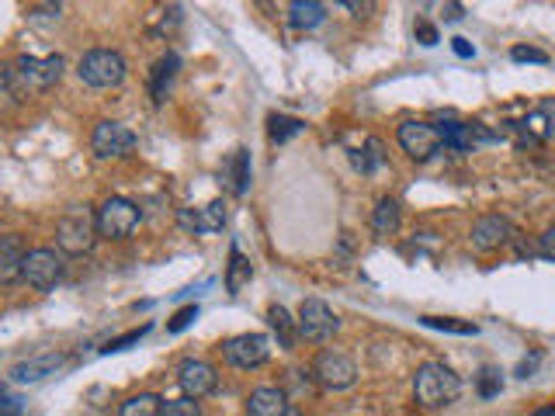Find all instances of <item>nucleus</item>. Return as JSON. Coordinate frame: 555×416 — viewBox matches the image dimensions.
<instances>
[{"label": "nucleus", "mask_w": 555, "mask_h": 416, "mask_svg": "<svg viewBox=\"0 0 555 416\" xmlns=\"http://www.w3.org/2000/svg\"><path fill=\"white\" fill-rule=\"evenodd\" d=\"M285 410H289L285 393L282 389H271V385L254 389L250 399H246V416H285Z\"/></svg>", "instance_id": "nucleus-18"}, {"label": "nucleus", "mask_w": 555, "mask_h": 416, "mask_svg": "<svg viewBox=\"0 0 555 416\" xmlns=\"http://www.w3.org/2000/svg\"><path fill=\"white\" fill-rule=\"evenodd\" d=\"M413 35H417V42L421 45H438L441 42V35H438V28L430 22H417V28H413Z\"/></svg>", "instance_id": "nucleus-35"}, {"label": "nucleus", "mask_w": 555, "mask_h": 416, "mask_svg": "<svg viewBox=\"0 0 555 416\" xmlns=\"http://www.w3.org/2000/svg\"><path fill=\"white\" fill-rule=\"evenodd\" d=\"M423 327L441 329V333H458V337H476L479 327L472 319H455V316H421Z\"/></svg>", "instance_id": "nucleus-27"}, {"label": "nucleus", "mask_w": 555, "mask_h": 416, "mask_svg": "<svg viewBox=\"0 0 555 416\" xmlns=\"http://www.w3.org/2000/svg\"><path fill=\"white\" fill-rule=\"evenodd\" d=\"M538 365H541V354H532V357H521V365H517V378H534L538 372Z\"/></svg>", "instance_id": "nucleus-37"}, {"label": "nucleus", "mask_w": 555, "mask_h": 416, "mask_svg": "<svg viewBox=\"0 0 555 416\" xmlns=\"http://www.w3.org/2000/svg\"><path fill=\"white\" fill-rule=\"evenodd\" d=\"M139 219H143V212H139L135 201H129V198H108L97 208V236H105V240H125V236L135 233Z\"/></svg>", "instance_id": "nucleus-4"}, {"label": "nucleus", "mask_w": 555, "mask_h": 416, "mask_svg": "<svg viewBox=\"0 0 555 416\" xmlns=\"http://www.w3.org/2000/svg\"><path fill=\"white\" fill-rule=\"evenodd\" d=\"M178 385L180 393L188 399H205L208 393H216L219 385V374L208 361H199V357H188L184 365L178 368Z\"/></svg>", "instance_id": "nucleus-14"}, {"label": "nucleus", "mask_w": 555, "mask_h": 416, "mask_svg": "<svg viewBox=\"0 0 555 416\" xmlns=\"http://www.w3.org/2000/svg\"><path fill=\"white\" fill-rule=\"evenodd\" d=\"M312 374L323 389H333V393H344L357 382V365L340 351H323L312 365Z\"/></svg>", "instance_id": "nucleus-8"}, {"label": "nucleus", "mask_w": 555, "mask_h": 416, "mask_svg": "<svg viewBox=\"0 0 555 416\" xmlns=\"http://www.w3.org/2000/svg\"><path fill=\"white\" fill-rule=\"evenodd\" d=\"M22 278L28 285L35 288V291H49V288H56V282L63 278V261H60V254L56 250H28V257L22 263Z\"/></svg>", "instance_id": "nucleus-11"}, {"label": "nucleus", "mask_w": 555, "mask_h": 416, "mask_svg": "<svg viewBox=\"0 0 555 416\" xmlns=\"http://www.w3.org/2000/svg\"><path fill=\"white\" fill-rule=\"evenodd\" d=\"M250 261H246L244 254H240V246H233L229 250V267H226V288L236 295V291H244V285L250 282Z\"/></svg>", "instance_id": "nucleus-24"}, {"label": "nucleus", "mask_w": 555, "mask_h": 416, "mask_svg": "<svg viewBox=\"0 0 555 416\" xmlns=\"http://www.w3.org/2000/svg\"><path fill=\"white\" fill-rule=\"evenodd\" d=\"M195 319H199V306H184V309H178V312H174V319L167 323V329H171V333H180V329L191 327Z\"/></svg>", "instance_id": "nucleus-34"}, {"label": "nucleus", "mask_w": 555, "mask_h": 416, "mask_svg": "<svg viewBox=\"0 0 555 416\" xmlns=\"http://www.w3.org/2000/svg\"><path fill=\"white\" fill-rule=\"evenodd\" d=\"M532 416H555V406H541V410H534Z\"/></svg>", "instance_id": "nucleus-40"}, {"label": "nucleus", "mask_w": 555, "mask_h": 416, "mask_svg": "<svg viewBox=\"0 0 555 416\" xmlns=\"http://www.w3.org/2000/svg\"><path fill=\"white\" fill-rule=\"evenodd\" d=\"M507 129L517 132L521 146H534V143H552L555 139V101L545 97L538 101L521 122H507Z\"/></svg>", "instance_id": "nucleus-6"}, {"label": "nucleus", "mask_w": 555, "mask_h": 416, "mask_svg": "<svg viewBox=\"0 0 555 416\" xmlns=\"http://www.w3.org/2000/svg\"><path fill=\"white\" fill-rule=\"evenodd\" d=\"M150 323L146 327H139V329H129V333H122V337H115V340H108V347H105V354H115V351H129L133 344H139L146 333H150Z\"/></svg>", "instance_id": "nucleus-32"}, {"label": "nucleus", "mask_w": 555, "mask_h": 416, "mask_svg": "<svg viewBox=\"0 0 555 416\" xmlns=\"http://www.w3.org/2000/svg\"><path fill=\"white\" fill-rule=\"evenodd\" d=\"M267 323H271V329L282 337V347H285V351H291V347H295V327H299V323H295V319L289 316V309H285V306H271V309H267Z\"/></svg>", "instance_id": "nucleus-25"}, {"label": "nucleus", "mask_w": 555, "mask_h": 416, "mask_svg": "<svg viewBox=\"0 0 555 416\" xmlns=\"http://www.w3.org/2000/svg\"><path fill=\"white\" fill-rule=\"evenodd\" d=\"M285 416H302V410H295V406H289V410H285Z\"/></svg>", "instance_id": "nucleus-42"}, {"label": "nucleus", "mask_w": 555, "mask_h": 416, "mask_svg": "<svg viewBox=\"0 0 555 416\" xmlns=\"http://www.w3.org/2000/svg\"><path fill=\"white\" fill-rule=\"evenodd\" d=\"M0 416H18V402H11V406H7V410H4Z\"/></svg>", "instance_id": "nucleus-41"}, {"label": "nucleus", "mask_w": 555, "mask_h": 416, "mask_svg": "<svg viewBox=\"0 0 555 416\" xmlns=\"http://www.w3.org/2000/svg\"><path fill=\"white\" fill-rule=\"evenodd\" d=\"M513 240H517V229H513V222L507 216H483L472 226V246L483 250V254L500 250V246H507Z\"/></svg>", "instance_id": "nucleus-15"}, {"label": "nucleus", "mask_w": 555, "mask_h": 416, "mask_svg": "<svg viewBox=\"0 0 555 416\" xmlns=\"http://www.w3.org/2000/svg\"><path fill=\"white\" fill-rule=\"evenodd\" d=\"M323 18H327V7L316 4V0H295L289 7V22H291V28H299V32H310L316 24H323Z\"/></svg>", "instance_id": "nucleus-22"}, {"label": "nucleus", "mask_w": 555, "mask_h": 416, "mask_svg": "<svg viewBox=\"0 0 555 416\" xmlns=\"http://www.w3.org/2000/svg\"><path fill=\"white\" fill-rule=\"evenodd\" d=\"M267 125H271L267 132H271L274 143H289L291 135H299V132L306 129V122L302 118H291V115H271Z\"/></svg>", "instance_id": "nucleus-29"}, {"label": "nucleus", "mask_w": 555, "mask_h": 416, "mask_svg": "<svg viewBox=\"0 0 555 416\" xmlns=\"http://www.w3.org/2000/svg\"><path fill=\"white\" fill-rule=\"evenodd\" d=\"M511 60H513V63H538V66H545V63H549V52H545V49H534V45H513Z\"/></svg>", "instance_id": "nucleus-33"}, {"label": "nucleus", "mask_w": 555, "mask_h": 416, "mask_svg": "<svg viewBox=\"0 0 555 416\" xmlns=\"http://www.w3.org/2000/svg\"><path fill=\"white\" fill-rule=\"evenodd\" d=\"M538 254H541V257H549V261H555V226L552 229H545V233L538 236Z\"/></svg>", "instance_id": "nucleus-36"}, {"label": "nucleus", "mask_w": 555, "mask_h": 416, "mask_svg": "<svg viewBox=\"0 0 555 416\" xmlns=\"http://www.w3.org/2000/svg\"><path fill=\"white\" fill-rule=\"evenodd\" d=\"M222 174H226L229 191H233L236 198H244L246 191H250V153H246V150H236V153L226 160Z\"/></svg>", "instance_id": "nucleus-21"}, {"label": "nucleus", "mask_w": 555, "mask_h": 416, "mask_svg": "<svg viewBox=\"0 0 555 416\" xmlns=\"http://www.w3.org/2000/svg\"><path fill=\"white\" fill-rule=\"evenodd\" d=\"M180 69V60L178 52H167V56H160L153 66V77H150V94H153V101L160 105L163 97H167V90L174 84V77H178Z\"/></svg>", "instance_id": "nucleus-20"}, {"label": "nucleus", "mask_w": 555, "mask_h": 416, "mask_svg": "<svg viewBox=\"0 0 555 416\" xmlns=\"http://www.w3.org/2000/svg\"><path fill=\"white\" fill-rule=\"evenodd\" d=\"M396 139H400V146L413 156L417 163L430 160V156L441 150V132H438V125H430V122H413V118H410V122H402L400 125Z\"/></svg>", "instance_id": "nucleus-12"}, {"label": "nucleus", "mask_w": 555, "mask_h": 416, "mask_svg": "<svg viewBox=\"0 0 555 416\" xmlns=\"http://www.w3.org/2000/svg\"><path fill=\"white\" fill-rule=\"evenodd\" d=\"M413 395L427 410L448 406V402H455L462 395V378L451 372L448 365H441V361H427L413 374Z\"/></svg>", "instance_id": "nucleus-1"}, {"label": "nucleus", "mask_w": 555, "mask_h": 416, "mask_svg": "<svg viewBox=\"0 0 555 416\" xmlns=\"http://www.w3.org/2000/svg\"><path fill=\"white\" fill-rule=\"evenodd\" d=\"M462 18H466L462 4H444V22H462Z\"/></svg>", "instance_id": "nucleus-39"}, {"label": "nucleus", "mask_w": 555, "mask_h": 416, "mask_svg": "<svg viewBox=\"0 0 555 416\" xmlns=\"http://www.w3.org/2000/svg\"><path fill=\"white\" fill-rule=\"evenodd\" d=\"M337 329H340V319L323 299H306L299 306V337H306L312 344H327Z\"/></svg>", "instance_id": "nucleus-7"}, {"label": "nucleus", "mask_w": 555, "mask_h": 416, "mask_svg": "<svg viewBox=\"0 0 555 416\" xmlns=\"http://www.w3.org/2000/svg\"><path fill=\"white\" fill-rule=\"evenodd\" d=\"M63 77V56H22L14 63L18 94L22 90H49Z\"/></svg>", "instance_id": "nucleus-5"}, {"label": "nucleus", "mask_w": 555, "mask_h": 416, "mask_svg": "<svg viewBox=\"0 0 555 416\" xmlns=\"http://www.w3.org/2000/svg\"><path fill=\"white\" fill-rule=\"evenodd\" d=\"M77 73H80V80L88 84V88H118L122 80H125V60H122V52H115V49H90L80 56V63H77Z\"/></svg>", "instance_id": "nucleus-2"}, {"label": "nucleus", "mask_w": 555, "mask_h": 416, "mask_svg": "<svg viewBox=\"0 0 555 416\" xmlns=\"http://www.w3.org/2000/svg\"><path fill=\"white\" fill-rule=\"evenodd\" d=\"M180 229L195 233V236H216L226 226V205L222 201H208L201 208H180L178 212Z\"/></svg>", "instance_id": "nucleus-16"}, {"label": "nucleus", "mask_w": 555, "mask_h": 416, "mask_svg": "<svg viewBox=\"0 0 555 416\" xmlns=\"http://www.w3.org/2000/svg\"><path fill=\"white\" fill-rule=\"evenodd\" d=\"M160 410H163V399H160V395L139 393V395H133V399L122 402L118 416H160Z\"/></svg>", "instance_id": "nucleus-26"}, {"label": "nucleus", "mask_w": 555, "mask_h": 416, "mask_svg": "<svg viewBox=\"0 0 555 416\" xmlns=\"http://www.w3.org/2000/svg\"><path fill=\"white\" fill-rule=\"evenodd\" d=\"M90 150L101 156V160H111V156H125L135 150V132L125 129L122 122H101L94 135H90Z\"/></svg>", "instance_id": "nucleus-13"}, {"label": "nucleus", "mask_w": 555, "mask_h": 416, "mask_svg": "<svg viewBox=\"0 0 555 416\" xmlns=\"http://www.w3.org/2000/svg\"><path fill=\"white\" fill-rule=\"evenodd\" d=\"M56 243L60 250L69 254V257H80L88 254L90 246L97 243V216H90L88 208H73L60 219V229H56Z\"/></svg>", "instance_id": "nucleus-3"}, {"label": "nucleus", "mask_w": 555, "mask_h": 416, "mask_svg": "<svg viewBox=\"0 0 555 416\" xmlns=\"http://www.w3.org/2000/svg\"><path fill=\"white\" fill-rule=\"evenodd\" d=\"M28 257V246L18 233H4L0 236V285H11L14 278H22V263Z\"/></svg>", "instance_id": "nucleus-17"}, {"label": "nucleus", "mask_w": 555, "mask_h": 416, "mask_svg": "<svg viewBox=\"0 0 555 416\" xmlns=\"http://www.w3.org/2000/svg\"><path fill=\"white\" fill-rule=\"evenodd\" d=\"M400 201L396 198H382L375 205V216H372V229H375L378 236H393L396 229H400Z\"/></svg>", "instance_id": "nucleus-23"}, {"label": "nucleus", "mask_w": 555, "mask_h": 416, "mask_svg": "<svg viewBox=\"0 0 555 416\" xmlns=\"http://www.w3.org/2000/svg\"><path fill=\"white\" fill-rule=\"evenodd\" d=\"M351 160H355V167L361 171V174H375L378 167L385 163L382 143H378V139H368V143H365V150H355V153H351Z\"/></svg>", "instance_id": "nucleus-28"}, {"label": "nucleus", "mask_w": 555, "mask_h": 416, "mask_svg": "<svg viewBox=\"0 0 555 416\" xmlns=\"http://www.w3.org/2000/svg\"><path fill=\"white\" fill-rule=\"evenodd\" d=\"M451 49H455L458 60H472V56H476V49H472L468 39H451Z\"/></svg>", "instance_id": "nucleus-38"}, {"label": "nucleus", "mask_w": 555, "mask_h": 416, "mask_svg": "<svg viewBox=\"0 0 555 416\" xmlns=\"http://www.w3.org/2000/svg\"><path fill=\"white\" fill-rule=\"evenodd\" d=\"M438 132H441V146L455 150V153H472L476 146H483V143H496V139H500V135H493L483 122H458V118L441 122Z\"/></svg>", "instance_id": "nucleus-9"}, {"label": "nucleus", "mask_w": 555, "mask_h": 416, "mask_svg": "<svg viewBox=\"0 0 555 416\" xmlns=\"http://www.w3.org/2000/svg\"><path fill=\"white\" fill-rule=\"evenodd\" d=\"M222 354L233 368H261L271 357V340L264 333H240V337H229L222 344Z\"/></svg>", "instance_id": "nucleus-10"}, {"label": "nucleus", "mask_w": 555, "mask_h": 416, "mask_svg": "<svg viewBox=\"0 0 555 416\" xmlns=\"http://www.w3.org/2000/svg\"><path fill=\"white\" fill-rule=\"evenodd\" d=\"M63 365V354H45V357H32V361H18L11 368V378L22 382V385H32V382H42L45 374H52Z\"/></svg>", "instance_id": "nucleus-19"}, {"label": "nucleus", "mask_w": 555, "mask_h": 416, "mask_svg": "<svg viewBox=\"0 0 555 416\" xmlns=\"http://www.w3.org/2000/svg\"><path fill=\"white\" fill-rule=\"evenodd\" d=\"M500 389H504V374H500V368L486 365L483 372L476 374V393L483 395V399H493V395H500Z\"/></svg>", "instance_id": "nucleus-30"}, {"label": "nucleus", "mask_w": 555, "mask_h": 416, "mask_svg": "<svg viewBox=\"0 0 555 416\" xmlns=\"http://www.w3.org/2000/svg\"><path fill=\"white\" fill-rule=\"evenodd\" d=\"M160 416H201V406H199V399L180 395V399H167L163 410H160Z\"/></svg>", "instance_id": "nucleus-31"}]
</instances>
